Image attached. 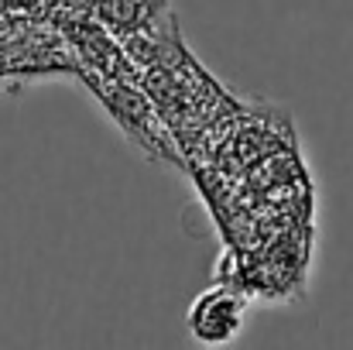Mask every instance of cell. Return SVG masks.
I'll return each instance as SVG.
<instances>
[{"mask_svg": "<svg viewBox=\"0 0 353 350\" xmlns=\"http://www.w3.org/2000/svg\"><path fill=\"white\" fill-rule=\"evenodd\" d=\"M243 320H247V295L227 282H216L192 299L185 313V330L203 347H227L240 337Z\"/></svg>", "mask_w": 353, "mask_h": 350, "instance_id": "obj_1", "label": "cell"}, {"mask_svg": "<svg viewBox=\"0 0 353 350\" xmlns=\"http://www.w3.org/2000/svg\"><path fill=\"white\" fill-rule=\"evenodd\" d=\"M62 10L90 17L114 38L127 41L165 17V0H62Z\"/></svg>", "mask_w": 353, "mask_h": 350, "instance_id": "obj_2", "label": "cell"}]
</instances>
